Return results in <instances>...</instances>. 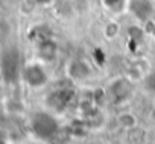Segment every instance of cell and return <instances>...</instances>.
<instances>
[{
    "mask_svg": "<svg viewBox=\"0 0 155 144\" xmlns=\"http://www.w3.org/2000/svg\"><path fill=\"white\" fill-rule=\"evenodd\" d=\"M29 129L35 138L41 141H53L61 130L58 118L47 111H37L31 115Z\"/></svg>",
    "mask_w": 155,
    "mask_h": 144,
    "instance_id": "6da1fadb",
    "label": "cell"
},
{
    "mask_svg": "<svg viewBox=\"0 0 155 144\" xmlns=\"http://www.w3.org/2000/svg\"><path fill=\"white\" fill-rule=\"evenodd\" d=\"M117 123L122 129L128 130V129H132L134 126H137V118L132 112H122L117 115Z\"/></svg>",
    "mask_w": 155,
    "mask_h": 144,
    "instance_id": "30bf717a",
    "label": "cell"
},
{
    "mask_svg": "<svg viewBox=\"0 0 155 144\" xmlns=\"http://www.w3.org/2000/svg\"><path fill=\"white\" fill-rule=\"evenodd\" d=\"M147 64L146 61H135L132 62V65L129 67V75L128 78L131 81H140V79H144L147 76Z\"/></svg>",
    "mask_w": 155,
    "mask_h": 144,
    "instance_id": "9c48e42d",
    "label": "cell"
},
{
    "mask_svg": "<svg viewBox=\"0 0 155 144\" xmlns=\"http://www.w3.org/2000/svg\"><path fill=\"white\" fill-rule=\"evenodd\" d=\"M0 144H9V136L5 129L0 127Z\"/></svg>",
    "mask_w": 155,
    "mask_h": 144,
    "instance_id": "9a60e30c",
    "label": "cell"
},
{
    "mask_svg": "<svg viewBox=\"0 0 155 144\" xmlns=\"http://www.w3.org/2000/svg\"><path fill=\"white\" fill-rule=\"evenodd\" d=\"M129 11L138 21H149L153 14V0H129Z\"/></svg>",
    "mask_w": 155,
    "mask_h": 144,
    "instance_id": "52a82bcc",
    "label": "cell"
},
{
    "mask_svg": "<svg viewBox=\"0 0 155 144\" xmlns=\"http://www.w3.org/2000/svg\"><path fill=\"white\" fill-rule=\"evenodd\" d=\"M34 2L37 3V5H49V3H52V0H34Z\"/></svg>",
    "mask_w": 155,
    "mask_h": 144,
    "instance_id": "e0dca14e",
    "label": "cell"
},
{
    "mask_svg": "<svg viewBox=\"0 0 155 144\" xmlns=\"http://www.w3.org/2000/svg\"><path fill=\"white\" fill-rule=\"evenodd\" d=\"M37 49H38L40 59H43L44 62H52L58 55V44L49 37H43L38 41Z\"/></svg>",
    "mask_w": 155,
    "mask_h": 144,
    "instance_id": "ba28073f",
    "label": "cell"
},
{
    "mask_svg": "<svg viewBox=\"0 0 155 144\" xmlns=\"http://www.w3.org/2000/svg\"><path fill=\"white\" fill-rule=\"evenodd\" d=\"M104 3L108 9L117 12V11H122V8L125 5V0H104Z\"/></svg>",
    "mask_w": 155,
    "mask_h": 144,
    "instance_id": "7c38bea8",
    "label": "cell"
},
{
    "mask_svg": "<svg viewBox=\"0 0 155 144\" xmlns=\"http://www.w3.org/2000/svg\"><path fill=\"white\" fill-rule=\"evenodd\" d=\"M144 87L149 93H153L155 94V70L147 73V76L144 78Z\"/></svg>",
    "mask_w": 155,
    "mask_h": 144,
    "instance_id": "4fadbf2b",
    "label": "cell"
},
{
    "mask_svg": "<svg viewBox=\"0 0 155 144\" xmlns=\"http://www.w3.org/2000/svg\"><path fill=\"white\" fill-rule=\"evenodd\" d=\"M2 73L6 78V81L12 82L17 79L18 75H21L20 70V56L15 49H8L2 56Z\"/></svg>",
    "mask_w": 155,
    "mask_h": 144,
    "instance_id": "5b68a950",
    "label": "cell"
},
{
    "mask_svg": "<svg viewBox=\"0 0 155 144\" xmlns=\"http://www.w3.org/2000/svg\"><path fill=\"white\" fill-rule=\"evenodd\" d=\"M67 75L73 81H85L93 75V68L84 59H73L67 65Z\"/></svg>",
    "mask_w": 155,
    "mask_h": 144,
    "instance_id": "8992f818",
    "label": "cell"
},
{
    "mask_svg": "<svg viewBox=\"0 0 155 144\" xmlns=\"http://www.w3.org/2000/svg\"><path fill=\"white\" fill-rule=\"evenodd\" d=\"M128 139L131 141V144H144V139H146V132L138 127V126H134L132 129H128Z\"/></svg>",
    "mask_w": 155,
    "mask_h": 144,
    "instance_id": "8fae6325",
    "label": "cell"
},
{
    "mask_svg": "<svg viewBox=\"0 0 155 144\" xmlns=\"http://www.w3.org/2000/svg\"><path fill=\"white\" fill-rule=\"evenodd\" d=\"M117 34H119V24L114 23V21H110V23L105 26V37L111 40V38L117 37Z\"/></svg>",
    "mask_w": 155,
    "mask_h": 144,
    "instance_id": "5bb4252c",
    "label": "cell"
},
{
    "mask_svg": "<svg viewBox=\"0 0 155 144\" xmlns=\"http://www.w3.org/2000/svg\"><path fill=\"white\" fill-rule=\"evenodd\" d=\"M149 34L155 38V20H152V21L149 23Z\"/></svg>",
    "mask_w": 155,
    "mask_h": 144,
    "instance_id": "2e32d148",
    "label": "cell"
},
{
    "mask_svg": "<svg viewBox=\"0 0 155 144\" xmlns=\"http://www.w3.org/2000/svg\"><path fill=\"white\" fill-rule=\"evenodd\" d=\"M21 78L25 84L29 85L31 88H41L49 81V75H47L46 68L38 62H31L25 65L21 68Z\"/></svg>",
    "mask_w": 155,
    "mask_h": 144,
    "instance_id": "3957f363",
    "label": "cell"
},
{
    "mask_svg": "<svg viewBox=\"0 0 155 144\" xmlns=\"http://www.w3.org/2000/svg\"><path fill=\"white\" fill-rule=\"evenodd\" d=\"M74 100V91L71 88L62 87L58 90H53L46 97V105L55 111V112H64Z\"/></svg>",
    "mask_w": 155,
    "mask_h": 144,
    "instance_id": "277c9868",
    "label": "cell"
},
{
    "mask_svg": "<svg viewBox=\"0 0 155 144\" xmlns=\"http://www.w3.org/2000/svg\"><path fill=\"white\" fill-rule=\"evenodd\" d=\"M132 94H134V81H131L128 76L116 78L108 84L105 90L107 99L114 105H123L132 97Z\"/></svg>",
    "mask_w": 155,
    "mask_h": 144,
    "instance_id": "7a4b0ae2",
    "label": "cell"
}]
</instances>
